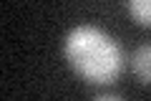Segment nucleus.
<instances>
[{
	"instance_id": "nucleus-2",
	"label": "nucleus",
	"mask_w": 151,
	"mask_h": 101,
	"mask_svg": "<svg viewBox=\"0 0 151 101\" xmlns=\"http://www.w3.org/2000/svg\"><path fill=\"white\" fill-rule=\"evenodd\" d=\"M131 66H134V73L141 84H151V43H144L136 48Z\"/></svg>"
},
{
	"instance_id": "nucleus-1",
	"label": "nucleus",
	"mask_w": 151,
	"mask_h": 101,
	"mask_svg": "<svg viewBox=\"0 0 151 101\" xmlns=\"http://www.w3.org/2000/svg\"><path fill=\"white\" fill-rule=\"evenodd\" d=\"M65 61L88 84H111L124 68V51L96 25H78L65 36Z\"/></svg>"
},
{
	"instance_id": "nucleus-3",
	"label": "nucleus",
	"mask_w": 151,
	"mask_h": 101,
	"mask_svg": "<svg viewBox=\"0 0 151 101\" xmlns=\"http://www.w3.org/2000/svg\"><path fill=\"white\" fill-rule=\"evenodd\" d=\"M129 13L141 28H151V0H129Z\"/></svg>"
}]
</instances>
